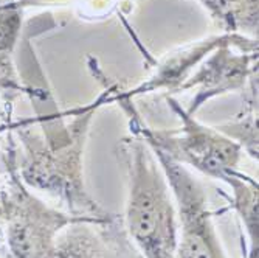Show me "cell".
I'll return each mask as SVG.
<instances>
[{
	"instance_id": "obj_1",
	"label": "cell",
	"mask_w": 259,
	"mask_h": 258,
	"mask_svg": "<svg viewBox=\"0 0 259 258\" xmlns=\"http://www.w3.org/2000/svg\"><path fill=\"white\" fill-rule=\"evenodd\" d=\"M131 230L149 258H168L172 246L171 215L154 183L140 185L129 212Z\"/></svg>"
}]
</instances>
